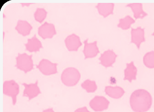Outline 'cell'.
Returning a JSON list of instances; mask_svg holds the SVG:
<instances>
[{
	"instance_id": "cell-1",
	"label": "cell",
	"mask_w": 154,
	"mask_h": 112,
	"mask_svg": "<svg viewBox=\"0 0 154 112\" xmlns=\"http://www.w3.org/2000/svg\"><path fill=\"white\" fill-rule=\"evenodd\" d=\"M130 102L134 111L146 112L151 108L152 100L148 92L143 89H139L132 93Z\"/></svg>"
},
{
	"instance_id": "cell-2",
	"label": "cell",
	"mask_w": 154,
	"mask_h": 112,
	"mask_svg": "<svg viewBox=\"0 0 154 112\" xmlns=\"http://www.w3.org/2000/svg\"><path fill=\"white\" fill-rule=\"evenodd\" d=\"M80 77V73L78 69L70 67L64 70L61 75V80L65 86L72 87L78 83Z\"/></svg>"
},
{
	"instance_id": "cell-3",
	"label": "cell",
	"mask_w": 154,
	"mask_h": 112,
	"mask_svg": "<svg viewBox=\"0 0 154 112\" xmlns=\"http://www.w3.org/2000/svg\"><path fill=\"white\" fill-rule=\"evenodd\" d=\"M32 56V55H29L25 53H19L16 57V67L25 73L32 70L34 67Z\"/></svg>"
},
{
	"instance_id": "cell-4",
	"label": "cell",
	"mask_w": 154,
	"mask_h": 112,
	"mask_svg": "<svg viewBox=\"0 0 154 112\" xmlns=\"http://www.w3.org/2000/svg\"><path fill=\"white\" fill-rule=\"evenodd\" d=\"M19 93V86L13 80L5 81L3 84V94L11 97L12 104L15 105Z\"/></svg>"
},
{
	"instance_id": "cell-5",
	"label": "cell",
	"mask_w": 154,
	"mask_h": 112,
	"mask_svg": "<svg viewBox=\"0 0 154 112\" xmlns=\"http://www.w3.org/2000/svg\"><path fill=\"white\" fill-rule=\"evenodd\" d=\"M57 63H52L48 59H43L36 67L43 74L49 76L57 72Z\"/></svg>"
},
{
	"instance_id": "cell-6",
	"label": "cell",
	"mask_w": 154,
	"mask_h": 112,
	"mask_svg": "<svg viewBox=\"0 0 154 112\" xmlns=\"http://www.w3.org/2000/svg\"><path fill=\"white\" fill-rule=\"evenodd\" d=\"M109 102L105 97L96 96L89 103L91 109L97 112L102 111L109 107Z\"/></svg>"
},
{
	"instance_id": "cell-7",
	"label": "cell",
	"mask_w": 154,
	"mask_h": 112,
	"mask_svg": "<svg viewBox=\"0 0 154 112\" xmlns=\"http://www.w3.org/2000/svg\"><path fill=\"white\" fill-rule=\"evenodd\" d=\"M38 33L43 39L52 38L56 34L55 27L54 24L46 22L38 27Z\"/></svg>"
},
{
	"instance_id": "cell-8",
	"label": "cell",
	"mask_w": 154,
	"mask_h": 112,
	"mask_svg": "<svg viewBox=\"0 0 154 112\" xmlns=\"http://www.w3.org/2000/svg\"><path fill=\"white\" fill-rule=\"evenodd\" d=\"M38 84V80L36 81L34 83L27 84L23 83V85L25 87L23 92V96L27 97L29 100H30L40 94L41 91Z\"/></svg>"
},
{
	"instance_id": "cell-9",
	"label": "cell",
	"mask_w": 154,
	"mask_h": 112,
	"mask_svg": "<svg viewBox=\"0 0 154 112\" xmlns=\"http://www.w3.org/2000/svg\"><path fill=\"white\" fill-rule=\"evenodd\" d=\"M117 56L112 50H108L101 55L99 60L100 63L105 67H110L114 63Z\"/></svg>"
},
{
	"instance_id": "cell-10",
	"label": "cell",
	"mask_w": 154,
	"mask_h": 112,
	"mask_svg": "<svg viewBox=\"0 0 154 112\" xmlns=\"http://www.w3.org/2000/svg\"><path fill=\"white\" fill-rule=\"evenodd\" d=\"M145 41L144 29L141 27L132 29L131 30V43L134 44L138 49L140 48L142 43Z\"/></svg>"
},
{
	"instance_id": "cell-11",
	"label": "cell",
	"mask_w": 154,
	"mask_h": 112,
	"mask_svg": "<svg viewBox=\"0 0 154 112\" xmlns=\"http://www.w3.org/2000/svg\"><path fill=\"white\" fill-rule=\"evenodd\" d=\"M66 47L69 51H76L82 45L79 37L75 34L68 36L65 40Z\"/></svg>"
},
{
	"instance_id": "cell-12",
	"label": "cell",
	"mask_w": 154,
	"mask_h": 112,
	"mask_svg": "<svg viewBox=\"0 0 154 112\" xmlns=\"http://www.w3.org/2000/svg\"><path fill=\"white\" fill-rule=\"evenodd\" d=\"M84 47L83 53L85 58H91L94 57L98 54L99 50L97 45L96 41L93 43H89L88 40L84 41Z\"/></svg>"
},
{
	"instance_id": "cell-13",
	"label": "cell",
	"mask_w": 154,
	"mask_h": 112,
	"mask_svg": "<svg viewBox=\"0 0 154 112\" xmlns=\"http://www.w3.org/2000/svg\"><path fill=\"white\" fill-rule=\"evenodd\" d=\"M25 45L26 50L31 52H36L42 47L41 42L37 38L36 34L32 38H29Z\"/></svg>"
},
{
	"instance_id": "cell-14",
	"label": "cell",
	"mask_w": 154,
	"mask_h": 112,
	"mask_svg": "<svg viewBox=\"0 0 154 112\" xmlns=\"http://www.w3.org/2000/svg\"><path fill=\"white\" fill-rule=\"evenodd\" d=\"M137 69L133 62L126 64V67L124 70L125 80H128L130 82L136 79Z\"/></svg>"
},
{
	"instance_id": "cell-15",
	"label": "cell",
	"mask_w": 154,
	"mask_h": 112,
	"mask_svg": "<svg viewBox=\"0 0 154 112\" xmlns=\"http://www.w3.org/2000/svg\"><path fill=\"white\" fill-rule=\"evenodd\" d=\"M32 27L26 20H19L17 22L15 29L19 34L25 36L30 34Z\"/></svg>"
},
{
	"instance_id": "cell-16",
	"label": "cell",
	"mask_w": 154,
	"mask_h": 112,
	"mask_svg": "<svg viewBox=\"0 0 154 112\" xmlns=\"http://www.w3.org/2000/svg\"><path fill=\"white\" fill-rule=\"evenodd\" d=\"M96 7L99 14L106 17L113 14L114 4L111 3H98Z\"/></svg>"
},
{
	"instance_id": "cell-17",
	"label": "cell",
	"mask_w": 154,
	"mask_h": 112,
	"mask_svg": "<svg viewBox=\"0 0 154 112\" xmlns=\"http://www.w3.org/2000/svg\"><path fill=\"white\" fill-rule=\"evenodd\" d=\"M126 6L129 7L131 9L134 13V16L136 19H142L148 15L147 14L143 9L142 3H130L126 5Z\"/></svg>"
},
{
	"instance_id": "cell-18",
	"label": "cell",
	"mask_w": 154,
	"mask_h": 112,
	"mask_svg": "<svg viewBox=\"0 0 154 112\" xmlns=\"http://www.w3.org/2000/svg\"><path fill=\"white\" fill-rule=\"evenodd\" d=\"M106 94L111 98L118 99L122 97L124 94V90L120 87L108 86L105 89Z\"/></svg>"
},
{
	"instance_id": "cell-19",
	"label": "cell",
	"mask_w": 154,
	"mask_h": 112,
	"mask_svg": "<svg viewBox=\"0 0 154 112\" xmlns=\"http://www.w3.org/2000/svg\"><path fill=\"white\" fill-rule=\"evenodd\" d=\"M135 23V20L131 16L128 15L119 20L117 26L123 30H127L129 29L131 25Z\"/></svg>"
},
{
	"instance_id": "cell-20",
	"label": "cell",
	"mask_w": 154,
	"mask_h": 112,
	"mask_svg": "<svg viewBox=\"0 0 154 112\" xmlns=\"http://www.w3.org/2000/svg\"><path fill=\"white\" fill-rule=\"evenodd\" d=\"M82 87L87 92H94L97 89L96 82L90 80H86L82 84Z\"/></svg>"
},
{
	"instance_id": "cell-21",
	"label": "cell",
	"mask_w": 154,
	"mask_h": 112,
	"mask_svg": "<svg viewBox=\"0 0 154 112\" xmlns=\"http://www.w3.org/2000/svg\"><path fill=\"white\" fill-rule=\"evenodd\" d=\"M143 63L146 67L154 68V51H151L146 53L143 57Z\"/></svg>"
},
{
	"instance_id": "cell-22",
	"label": "cell",
	"mask_w": 154,
	"mask_h": 112,
	"mask_svg": "<svg viewBox=\"0 0 154 112\" xmlns=\"http://www.w3.org/2000/svg\"><path fill=\"white\" fill-rule=\"evenodd\" d=\"M47 14V11L45 8H38L34 13V18L36 21L42 23L46 17Z\"/></svg>"
},
{
	"instance_id": "cell-23",
	"label": "cell",
	"mask_w": 154,
	"mask_h": 112,
	"mask_svg": "<svg viewBox=\"0 0 154 112\" xmlns=\"http://www.w3.org/2000/svg\"><path fill=\"white\" fill-rule=\"evenodd\" d=\"M75 112H90L88 110L87 108L84 107L79 108L75 111Z\"/></svg>"
},
{
	"instance_id": "cell-24",
	"label": "cell",
	"mask_w": 154,
	"mask_h": 112,
	"mask_svg": "<svg viewBox=\"0 0 154 112\" xmlns=\"http://www.w3.org/2000/svg\"><path fill=\"white\" fill-rule=\"evenodd\" d=\"M43 112H55L52 108L47 109L44 110Z\"/></svg>"
},
{
	"instance_id": "cell-25",
	"label": "cell",
	"mask_w": 154,
	"mask_h": 112,
	"mask_svg": "<svg viewBox=\"0 0 154 112\" xmlns=\"http://www.w3.org/2000/svg\"><path fill=\"white\" fill-rule=\"evenodd\" d=\"M21 4L23 5V6H24V5H26V6H29V5L32 3H21Z\"/></svg>"
},
{
	"instance_id": "cell-26",
	"label": "cell",
	"mask_w": 154,
	"mask_h": 112,
	"mask_svg": "<svg viewBox=\"0 0 154 112\" xmlns=\"http://www.w3.org/2000/svg\"><path fill=\"white\" fill-rule=\"evenodd\" d=\"M152 35H153V36H154V32H153V33L152 34Z\"/></svg>"
}]
</instances>
